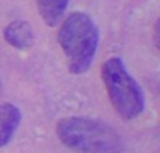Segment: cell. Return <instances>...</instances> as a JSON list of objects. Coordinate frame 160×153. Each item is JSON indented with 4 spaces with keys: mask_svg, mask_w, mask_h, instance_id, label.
Returning a JSON list of instances; mask_svg holds the SVG:
<instances>
[{
    "mask_svg": "<svg viewBox=\"0 0 160 153\" xmlns=\"http://www.w3.org/2000/svg\"><path fill=\"white\" fill-rule=\"evenodd\" d=\"M69 0H37L38 11L47 25L55 27L62 20Z\"/></svg>",
    "mask_w": 160,
    "mask_h": 153,
    "instance_id": "8992f818",
    "label": "cell"
},
{
    "mask_svg": "<svg viewBox=\"0 0 160 153\" xmlns=\"http://www.w3.org/2000/svg\"><path fill=\"white\" fill-rule=\"evenodd\" d=\"M58 138L69 146L84 153H122L124 142L114 128L101 121L84 117H68L56 125Z\"/></svg>",
    "mask_w": 160,
    "mask_h": 153,
    "instance_id": "6da1fadb",
    "label": "cell"
},
{
    "mask_svg": "<svg viewBox=\"0 0 160 153\" xmlns=\"http://www.w3.org/2000/svg\"><path fill=\"white\" fill-rule=\"evenodd\" d=\"M21 121V112L14 104H0V148L6 146L16 134Z\"/></svg>",
    "mask_w": 160,
    "mask_h": 153,
    "instance_id": "277c9868",
    "label": "cell"
},
{
    "mask_svg": "<svg viewBox=\"0 0 160 153\" xmlns=\"http://www.w3.org/2000/svg\"><path fill=\"white\" fill-rule=\"evenodd\" d=\"M70 73L82 75L90 69L98 47V28L86 13L69 14L58 32Z\"/></svg>",
    "mask_w": 160,
    "mask_h": 153,
    "instance_id": "7a4b0ae2",
    "label": "cell"
},
{
    "mask_svg": "<svg viewBox=\"0 0 160 153\" xmlns=\"http://www.w3.org/2000/svg\"><path fill=\"white\" fill-rule=\"evenodd\" d=\"M101 77L112 107L125 120L139 117L145 110V97L138 81L129 75L119 58H110L101 67Z\"/></svg>",
    "mask_w": 160,
    "mask_h": 153,
    "instance_id": "3957f363",
    "label": "cell"
},
{
    "mask_svg": "<svg viewBox=\"0 0 160 153\" xmlns=\"http://www.w3.org/2000/svg\"><path fill=\"white\" fill-rule=\"evenodd\" d=\"M4 38L11 47L17 49H28L34 44V32L30 22L17 20L6 27Z\"/></svg>",
    "mask_w": 160,
    "mask_h": 153,
    "instance_id": "5b68a950",
    "label": "cell"
}]
</instances>
